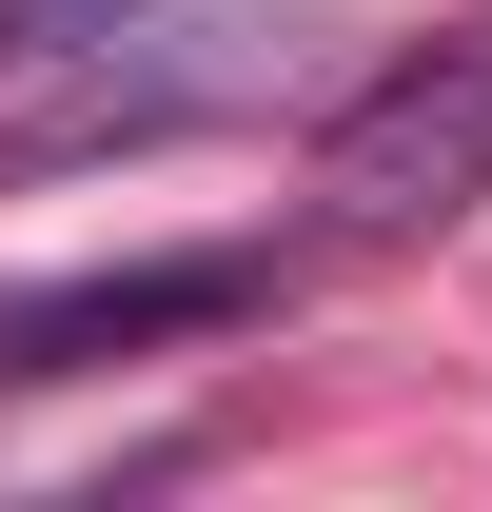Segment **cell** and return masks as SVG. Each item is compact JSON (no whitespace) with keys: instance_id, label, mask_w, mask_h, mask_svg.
I'll use <instances>...</instances> for the list:
<instances>
[{"instance_id":"6da1fadb","label":"cell","mask_w":492,"mask_h":512,"mask_svg":"<svg viewBox=\"0 0 492 512\" xmlns=\"http://www.w3.org/2000/svg\"><path fill=\"white\" fill-rule=\"evenodd\" d=\"M335 40H355V20H296V0H217V20L99 0V40H40V99H0V178H79V158L237 138V119H276V99H315Z\"/></svg>"},{"instance_id":"7a4b0ae2","label":"cell","mask_w":492,"mask_h":512,"mask_svg":"<svg viewBox=\"0 0 492 512\" xmlns=\"http://www.w3.org/2000/svg\"><path fill=\"white\" fill-rule=\"evenodd\" d=\"M315 197H335L355 237H453L492 197V20L473 40H414L394 79H355L335 138H315Z\"/></svg>"},{"instance_id":"3957f363","label":"cell","mask_w":492,"mask_h":512,"mask_svg":"<svg viewBox=\"0 0 492 512\" xmlns=\"http://www.w3.org/2000/svg\"><path fill=\"white\" fill-rule=\"evenodd\" d=\"M276 276L256 256H138V276H60V296H0V375H79V355H138V335H217L256 316Z\"/></svg>"}]
</instances>
